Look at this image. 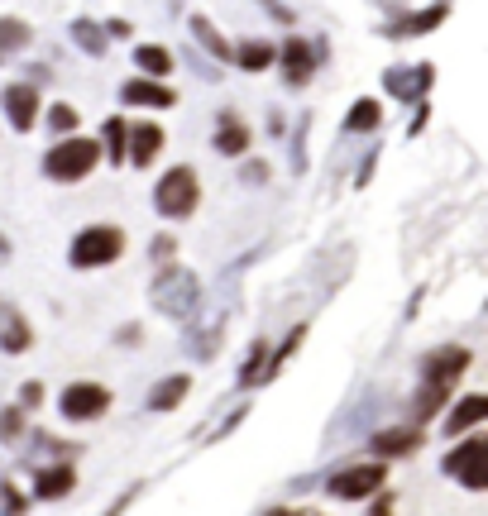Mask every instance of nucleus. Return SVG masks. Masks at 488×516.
I'll list each match as a JSON object with an SVG mask.
<instances>
[{"instance_id":"obj_6","label":"nucleus","mask_w":488,"mask_h":516,"mask_svg":"<svg viewBox=\"0 0 488 516\" xmlns=\"http://www.w3.org/2000/svg\"><path fill=\"white\" fill-rule=\"evenodd\" d=\"M383 488V464H355V469H340L331 478V493L345 497V502H359V497H374Z\"/></svg>"},{"instance_id":"obj_24","label":"nucleus","mask_w":488,"mask_h":516,"mask_svg":"<svg viewBox=\"0 0 488 516\" xmlns=\"http://www.w3.org/2000/svg\"><path fill=\"white\" fill-rule=\"evenodd\" d=\"M72 125H77V110H72V106L53 110V129H72Z\"/></svg>"},{"instance_id":"obj_15","label":"nucleus","mask_w":488,"mask_h":516,"mask_svg":"<svg viewBox=\"0 0 488 516\" xmlns=\"http://www.w3.org/2000/svg\"><path fill=\"white\" fill-rule=\"evenodd\" d=\"M283 63H288V82H307L311 77V48L307 43L288 39V48H283Z\"/></svg>"},{"instance_id":"obj_26","label":"nucleus","mask_w":488,"mask_h":516,"mask_svg":"<svg viewBox=\"0 0 488 516\" xmlns=\"http://www.w3.org/2000/svg\"><path fill=\"white\" fill-rule=\"evenodd\" d=\"M268 516H316V512H283V507H278V512H268Z\"/></svg>"},{"instance_id":"obj_18","label":"nucleus","mask_w":488,"mask_h":516,"mask_svg":"<svg viewBox=\"0 0 488 516\" xmlns=\"http://www.w3.org/2000/svg\"><path fill=\"white\" fill-rule=\"evenodd\" d=\"M134 63L144 67L149 77H163V72H173V58H168V48H154V43H149V48H139V53H134Z\"/></svg>"},{"instance_id":"obj_7","label":"nucleus","mask_w":488,"mask_h":516,"mask_svg":"<svg viewBox=\"0 0 488 516\" xmlns=\"http://www.w3.org/2000/svg\"><path fill=\"white\" fill-rule=\"evenodd\" d=\"M106 407H111V392H106L101 383L63 387V416H72V421H91V416H101Z\"/></svg>"},{"instance_id":"obj_8","label":"nucleus","mask_w":488,"mask_h":516,"mask_svg":"<svg viewBox=\"0 0 488 516\" xmlns=\"http://www.w3.org/2000/svg\"><path fill=\"white\" fill-rule=\"evenodd\" d=\"M5 115H10L15 129L34 125V120H39V96H34V86H10V91H5Z\"/></svg>"},{"instance_id":"obj_17","label":"nucleus","mask_w":488,"mask_h":516,"mask_svg":"<svg viewBox=\"0 0 488 516\" xmlns=\"http://www.w3.org/2000/svg\"><path fill=\"white\" fill-rule=\"evenodd\" d=\"M63 493H72V469H44L39 473V497H63Z\"/></svg>"},{"instance_id":"obj_1","label":"nucleus","mask_w":488,"mask_h":516,"mask_svg":"<svg viewBox=\"0 0 488 516\" xmlns=\"http://www.w3.org/2000/svg\"><path fill=\"white\" fill-rule=\"evenodd\" d=\"M469 368V349H436V354H426V387L422 397H417V416H436V411L445 407V397H450V387L460 383V373Z\"/></svg>"},{"instance_id":"obj_16","label":"nucleus","mask_w":488,"mask_h":516,"mask_svg":"<svg viewBox=\"0 0 488 516\" xmlns=\"http://www.w3.org/2000/svg\"><path fill=\"white\" fill-rule=\"evenodd\" d=\"M187 387H192V383H187L182 373H178V378H168V383H158V387H154V397H149V407H154V411L178 407L182 397H187Z\"/></svg>"},{"instance_id":"obj_10","label":"nucleus","mask_w":488,"mask_h":516,"mask_svg":"<svg viewBox=\"0 0 488 516\" xmlns=\"http://www.w3.org/2000/svg\"><path fill=\"white\" fill-rule=\"evenodd\" d=\"M130 139H134V144L125 153H130L134 163H154L158 149H163V129H158V125H134Z\"/></svg>"},{"instance_id":"obj_2","label":"nucleus","mask_w":488,"mask_h":516,"mask_svg":"<svg viewBox=\"0 0 488 516\" xmlns=\"http://www.w3.org/2000/svg\"><path fill=\"white\" fill-rule=\"evenodd\" d=\"M96 163H101V144H91V139H63L44 158L48 177H58V182H82Z\"/></svg>"},{"instance_id":"obj_13","label":"nucleus","mask_w":488,"mask_h":516,"mask_svg":"<svg viewBox=\"0 0 488 516\" xmlns=\"http://www.w3.org/2000/svg\"><path fill=\"white\" fill-rule=\"evenodd\" d=\"M484 416H488V397H465L460 407L450 411V421H445V430H450V435H460V430L479 426Z\"/></svg>"},{"instance_id":"obj_21","label":"nucleus","mask_w":488,"mask_h":516,"mask_svg":"<svg viewBox=\"0 0 488 516\" xmlns=\"http://www.w3.org/2000/svg\"><path fill=\"white\" fill-rule=\"evenodd\" d=\"M29 39V29L20 20H0V53H10V48H20Z\"/></svg>"},{"instance_id":"obj_12","label":"nucleus","mask_w":488,"mask_h":516,"mask_svg":"<svg viewBox=\"0 0 488 516\" xmlns=\"http://www.w3.org/2000/svg\"><path fill=\"white\" fill-rule=\"evenodd\" d=\"M120 96H125L130 106H173V91H168V86H158V82H144V77L130 82Z\"/></svg>"},{"instance_id":"obj_11","label":"nucleus","mask_w":488,"mask_h":516,"mask_svg":"<svg viewBox=\"0 0 488 516\" xmlns=\"http://www.w3.org/2000/svg\"><path fill=\"white\" fill-rule=\"evenodd\" d=\"M422 445V430L417 426H398V430H383V435H374V450L378 454H407Z\"/></svg>"},{"instance_id":"obj_25","label":"nucleus","mask_w":488,"mask_h":516,"mask_svg":"<svg viewBox=\"0 0 488 516\" xmlns=\"http://www.w3.org/2000/svg\"><path fill=\"white\" fill-rule=\"evenodd\" d=\"M20 430V411H5V421H0V435H15Z\"/></svg>"},{"instance_id":"obj_14","label":"nucleus","mask_w":488,"mask_h":516,"mask_svg":"<svg viewBox=\"0 0 488 516\" xmlns=\"http://www.w3.org/2000/svg\"><path fill=\"white\" fill-rule=\"evenodd\" d=\"M216 149L221 153H244L249 149V129H244L235 115H225L221 120V129H216Z\"/></svg>"},{"instance_id":"obj_22","label":"nucleus","mask_w":488,"mask_h":516,"mask_svg":"<svg viewBox=\"0 0 488 516\" xmlns=\"http://www.w3.org/2000/svg\"><path fill=\"white\" fill-rule=\"evenodd\" d=\"M106 134H111V158H125V120H111Z\"/></svg>"},{"instance_id":"obj_23","label":"nucleus","mask_w":488,"mask_h":516,"mask_svg":"<svg viewBox=\"0 0 488 516\" xmlns=\"http://www.w3.org/2000/svg\"><path fill=\"white\" fill-rule=\"evenodd\" d=\"M436 20H441V10H426V15H417V20L402 24V34H426V24H436Z\"/></svg>"},{"instance_id":"obj_5","label":"nucleus","mask_w":488,"mask_h":516,"mask_svg":"<svg viewBox=\"0 0 488 516\" xmlns=\"http://www.w3.org/2000/svg\"><path fill=\"white\" fill-rule=\"evenodd\" d=\"M445 473H455L469 493H484V483H488V440H465L460 450L445 459Z\"/></svg>"},{"instance_id":"obj_19","label":"nucleus","mask_w":488,"mask_h":516,"mask_svg":"<svg viewBox=\"0 0 488 516\" xmlns=\"http://www.w3.org/2000/svg\"><path fill=\"white\" fill-rule=\"evenodd\" d=\"M378 120H383V110H378L374 101H359V106L350 110V120H345V129H355V134H359V129H374Z\"/></svg>"},{"instance_id":"obj_27","label":"nucleus","mask_w":488,"mask_h":516,"mask_svg":"<svg viewBox=\"0 0 488 516\" xmlns=\"http://www.w3.org/2000/svg\"><path fill=\"white\" fill-rule=\"evenodd\" d=\"M5 249H10V244H5V239H0V258H5Z\"/></svg>"},{"instance_id":"obj_20","label":"nucleus","mask_w":488,"mask_h":516,"mask_svg":"<svg viewBox=\"0 0 488 516\" xmlns=\"http://www.w3.org/2000/svg\"><path fill=\"white\" fill-rule=\"evenodd\" d=\"M273 63V48L268 43H244L240 48V67H249V72H259V67Z\"/></svg>"},{"instance_id":"obj_4","label":"nucleus","mask_w":488,"mask_h":516,"mask_svg":"<svg viewBox=\"0 0 488 516\" xmlns=\"http://www.w3.org/2000/svg\"><path fill=\"white\" fill-rule=\"evenodd\" d=\"M197 172L192 168H173L163 182H158V192H154V201H158V211L163 215H192L197 211Z\"/></svg>"},{"instance_id":"obj_9","label":"nucleus","mask_w":488,"mask_h":516,"mask_svg":"<svg viewBox=\"0 0 488 516\" xmlns=\"http://www.w3.org/2000/svg\"><path fill=\"white\" fill-rule=\"evenodd\" d=\"M29 321H24L20 311H10V306H0V344L10 349V354H20V349H29Z\"/></svg>"},{"instance_id":"obj_3","label":"nucleus","mask_w":488,"mask_h":516,"mask_svg":"<svg viewBox=\"0 0 488 516\" xmlns=\"http://www.w3.org/2000/svg\"><path fill=\"white\" fill-rule=\"evenodd\" d=\"M120 249H125V235H120V230L91 225V230H82L77 244H72V263H77V268H101V263H115Z\"/></svg>"}]
</instances>
